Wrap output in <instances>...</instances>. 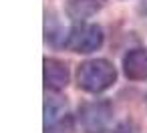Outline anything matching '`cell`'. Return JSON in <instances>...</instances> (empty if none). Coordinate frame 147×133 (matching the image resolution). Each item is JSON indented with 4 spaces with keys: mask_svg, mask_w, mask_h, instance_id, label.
<instances>
[{
    "mask_svg": "<svg viewBox=\"0 0 147 133\" xmlns=\"http://www.w3.org/2000/svg\"><path fill=\"white\" fill-rule=\"evenodd\" d=\"M115 79H117V71L105 59L85 61L77 69V83L87 93H103L109 87H113Z\"/></svg>",
    "mask_w": 147,
    "mask_h": 133,
    "instance_id": "obj_1",
    "label": "cell"
},
{
    "mask_svg": "<svg viewBox=\"0 0 147 133\" xmlns=\"http://www.w3.org/2000/svg\"><path fill=\"white\" fill-rule=\"evenodd\" d=\"M101 45H103L101 26L89 22H77L65 38V47L73 53H93L101 49Z\"/></svg>",
    "mask_w": 147,
    "mask_h": 133,
    "instance_id": "obj_2",
    "label": "cell"
},
{
    "mask_svg": "<svg viewBox=\"0 0 147 133\" xmlns=\"http://www.w3.org/2000/svg\"><path fill=\"white\" fill-rule=\"evenodd\" d=\"M113 117V107L109 101H91L81 105L79 123L85 133H105Z\"/></svg>",
    "mask_w": 147,
    "mask_h": 133,
    "instance_id": "obj_3",
    "label": "cell"
},
{
    "mask_svg": "<svg viewBox=\"0 0 147 133\" xmlns=\"http://www.w3.org/2000/svg\"><path fill=\"white\" fill-rule=\"evenodd\" d=\"M73 121L67 103L59 97H49L45 101V133H71Z\"/></svg>",
    "mask_w": 147,
    "mask_h": 133,
    "instance_id": "obj_4",
    "label": "cell"
},
{
    "mask_svg": "<svg viewBox=\"0 0 147 133\" xmlns=\"http://www.w3.org/2000/svg\"><path fill=\"white\" fill-rule=\"evenodd\" d=\"M123 73L131 81H147V51L133 49L123 57Z\"/></svg>",
    "mask_w": 147,
    "mask_h": 133,
    "instance_id": "obj_5",
    "label": "cell"
},
{
    "mask_svg": "<svg viewBox=\"0 0 147 133\" xmlns=\"http://www.w3.org/2000/svg\"><path fill=\"white\" fill-rule=\"evenodd\" d=\"M69 85V69L59 59H45V87L51 91H63Z\"/></svg>",
    "mask_w": 147,
    "mask_h": 133,
    "instance_id": "obj_6",
    "label": "cell"
},
{
    "mask_svg": "<svg viewBox=\"0 0 147 133\" xmlns=\"http://www.w3.org/2000/svg\"><path fill=\"white\" fill-rule=\"evenodd\" d=\"M103 6H105V0H69L67 14L77 22H83L85 18L97 14Z\"/></svg>",
    "mask_w": 147,
    "mask_h": 133,
    "instance_id": "obj_7",
    "label": "cell"
}]
</instances>
